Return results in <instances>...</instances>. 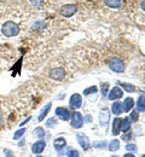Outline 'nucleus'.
I'll use <instances>...</instances> for the list:
<instances>
[{
	"mask_svg": "<svg viewBox=\"0 0 145 157\" xmlns=\"http://www.w3.org/2000/svg\"><path fill=\"white\" fill-rule=\"evenodd\" d=\"M126 149H127L128 151H131L132 154L137 151V146H135L134 144H127V145H126Z\"/></svg>",
	"mask_w": 145,
	"mask_h": 157,
	"instance_id": "c756f323",
	"label": "nucleus"
},
{
	"mask_svg": "<svg viewBox=\"0 0 145 157\" xmlns=\"http://www.w3.org/2000/svg\"><path fill=\"white\" fill-rule=\"evenodd\" d=\"M120 149V141L119 140H113L110 144H109V150L110 151H117Z\"/></svg>",
	"mask_w": 145,
	"mask_h": 157,
	"instance_id": "aec40b11",
	"label": "nucleus"
},
{
	"mask_svg": "<svg viewBox=\"0 0 145 157\" xmlns=\"http://www.w3.org/2000/svg\"><path fill=\"white\" fill-rule=\"evenodd\" d=\"M76 12H78V6L75 4H65L59 10V13L62 15L63 17H71Z\"/></svg>",
	"mask_w": 145,
	"mask_h": 157,
	"instance_id": "f03ea898",
	"label": "nucleus"
},
{
	"mask_svg": "<svg viewBox=\"0 0 145 157\" xmlns=\"http://www.w3.org/2000/svg\"><path fill=\"white\" fill-rule=\"evenodd\" d=\"M109 116H110V114H109V111L108 110H104V114L103 113H101V123L103 124V126H106L108 124V122H109Z\"/></svg>",
	"mask_w": 145,
	"mask_h": 157,
	"instance_id": "6ab92c4d",
	"label": "nucleus"
},
{
	"mask_svg": "<svg viewBox=\"0 0 145 157\" xmlns=\"http://www.w3.org/2000/svg\"><path fill=\"white\" fill-rule=\"evenodd\" d=\"M138 113H139L138 110H133L131 113V116H128L129 120H131V122H137L138 121V118H139V114Z\"/></svg>",
	"mask_w": 145,
	"mask_h": 157,
	"instance_id": "b1692460",
	"label": "nucleus"
},
{
	"mask_svg": "<svg viewBox=\"0 0 145 157\" xmlns=\"http://www.w3.org/2000/svg\"><path fill=\"white\" fill-rule=\"evenodd\" d=\"M111 111L114 115H121L124 113V105L121 101H115L111 105Z\"/></svg>",
	"mask_w": 145,
	"mask_h": 157,
	"instance_id": "f8f14e48",
	"label": "nucleus"
},
{
	"mask_svg": "<svg viewBox=\"0 0 145 157\" xmlns=\"http://www.w3.org/2000/svg\"><path fill=\"white\" fill-rule=\"evenodd\" d=\"M25 128H21V129H18V131H16L15 132V134H13V139L15 140H18V139H21L22 136H24V133H25Z\"/></svg>",
	"mask_w": 145,
	"mask_h": 157,
	"instance_id": "5701e85b",
	"label": "nucleus"
},
{
	"mask_svg": "<svg viewBox=\"0 0 145 157\" xmlns=\"http://www.w3.org/2000/svg\"><path fill=\"white\" fill-rule=\"evenodd\" d=\"M121 122H122L121 118H114V121H113V134L114 136H117L121 132Z\"/></svg>",
	"mask_w": 145,
	"mask_h": 157,
	"instance_id": "ddd939ff",
	"label": "nucleus"
},
{
	"mask_svg": "<svg viewBox=\"0 0 145 157\" xmlns=\"http://www.w3.org/2000/svg\"><path fill=\"white\" fill-rule=\"evenodd\" d=\"M109 68L114 71V73H124V64L121 59L113 58L109 62Z\"/></svg>",
	"mask_w": 145,
	"mask_h": 157,
	"instance_id": "7ed1b4c3",
	"label": "nucleus"
},
{
	"mask_svg": "<svg viewBox=\"0 0 145 157\" xmlns=\"http://www.w3.org/2000/svg\"><path fill=\"white\" fill-rule=\"evenodd\" d=\"M122 105H124V111H131L134 108V100H133V98L128 97V98L124 99Z\"/></svg>",
	"mask_w": 145,
	"mask_h": 157,
	"instance_id": "4468645a",
	"label": "nucleus"
},
{
	"mask_svg": "<svg viewBox=\"0 0 145 157\" xmlns=\"http://www.w3.org/2000/svg\"><path fill=\"white\" fill-rule=\"evenodd\" d=\"M119 85H121V87H124L127 92H135V87L133 85H129V83H121L119 82Z\"/></svg>",
	"mask_w": 145,
	"mask_h": 157,
	"instance_id": "4be33fe9",
	"label": "nucleus"
},
{
	"mask_svg": "<svg viewBox=\"0 0 145 157\" xmlns=\"http://www.w3.org/2000/svg\"><path fill=\"white\" fill-rule=\"evenodd\" d=\"M38 157H41V156H38Z\"/></svg>",
	"mask_w": 145,
	"mask_h": 157,
	"instance_id": "e433bc0d",
	"label": "nucleus"
},
{
	"mask_svg": "<svg viewBox=\"0 0 145 157\" xmlns=\"http://www.w3.org/2000/svg\"><path fill=\"white\" fill-rule=\"evenodd\" d=\"M69 105H70V108H71V109H74V110H76V109H79V108H81V105H82V97H81L79 93L73 94V96L70 97Z\"/></svg>",
	"mask_w": 145,
	"mask_h": 157,
	"instance_id": "39448f33",
	"label": "nucleus"
},
{
	"mask_svg": "<svg viewBox=\"0 0 145 157\" xmlns=\"http://www.w3.org/2000/svg\"><path fill=\"white\" fill-rule=\"evenodd\" d=\"M124 157H135V156H134V155L131 152V154H126V155H124Z\"/></svg>",
	"mask_w": 145,
	"mask_h": 157,
	"instance_id": "72a5a7b5",
	"label": "nucleus"
},
{
	"mask_svg": "<svg viewBox=\"0 0 145 157\" xmlns=\"http://www.w3.org/2000/svg\"><path fill=\"white\" fill-rule=\"evenodd\" d=\"M56 116L59 117L63 121H68L70 118V111L67 109V108H63V106H58L56 109Z\"/></svg>",
	"mask_w": 145,
	"mask_h": 157,
	"instance_id": "0eeeda50",
	"label": "nucleus"
},
{
	"mask_svg": "<svg viewBox=\"0 0 145 157\" xmlns=\"http://www.w3.org/2000/svg\"><path fill=\"white\" fill-rule=\"evenodd\" d=\"M142 157H145V155H143V156H142Z\"/></svg>",
	"mask_w": 145,
	"mask_h": 157,
	"instance_id": "c9c22d12",
	"label": "nucleus"
},
{
	"mask_svg": "<svg viewBox=\"0 0 145 157\" xmlns=\"http://www.w3.org/2000/svg\"><path fill=\"white\" fill-rule=\"evenodd\" d=\"M131 137H132V133L128 131V132H126V134H124V137H122V139H124V140H128V139H129Z\"/></svg>",
	"mask_w": 145,
	"mask_h": 157,
	"instance_id": "2f4dec72",
	"label": "nucleus"
},
{
	"mask_svg": "<svg viewBox=\"0 0 145 157\" xmlns=\"http://www.w3.org/2000/svg\"><path fill=\"white\" fill-rule=\"evenodd\" d=\"M1 33L6 36V38H12V36H16L18 35L20 33V27L17 23L12 22V21H7L2 24L1 27Z\"/></svg>",
	"mask_w": 145,
	"mask_h": 157,
	"instance_id": "f257e3e1",
	"label": "nucleus"
},
{
	"mask_svg": "<svg viewBox=\"0 0 145 157\" xmlns=\"http://www.w3.org/2000/svg\"><path fill=\"white\" fill-rule=\"evenodd\" d=\"M108 88H109V83L108 82H103L102 83V96H108Z\"/></svg>",
	"mask_w": 145,
	"mask_h": 157,
	"instance_id": "c85d7f7f",
	"label": "nucleus"
},
{
	"mask_svg": "<svg viewBox=\"0 0 145 157\" xmlns=\"http://www.w3.org/2000/svg\"><path fill=\"white\" fill-rule=\"evenodd\" d=\"M137 108H138V111L140 113H144L145 111V97L144 96H140L138 100H137Z\"/></svg>",
	"mask_w": 145,
	"mask_h": 157,
	"instance_id": "a211bd4d",
	"label": "nucleus"
},
{
	"mask_svg": "<svg viewBox=\"0 0 145 157\" xmlns=\"http://www.w3.org/2000/svg\"><path fill=\"white\" fill-rule=\"evenodd\" d=\"M53 145H55V149H56V150L58 151V154L61 155L62 150H64L65 146H67V141H65L64 138H57V139H55Z\"/></svg>",
	"mask_w": 145,
	"mask_h": 157,
	"instance_id": "9b49d317",
	"label": "nucleus"
},
{
	"mask_svg": "<svg viewBox=\"0 0 145 157\" xmlns=\"http://www.w3.org/2000/svg\"><path fill=\"white\" fill-rule=\"evenodd\" d=\"M97 91H98L97 87H96V86H92V87L85 90V91H83V94H85V96H88V94H91V93H96Z\"/></svg>",
	"mask_w": 145,
	"mask_h": 157,
	"instance_id": "cd10ccee",
	"label": "nucleus"
},
{
	"mask_svg": "<svg viewBox=\"0 0 145 157\" xmlns=\"http://www.w3.org/2000/svg\"><path fill=\"white\" fill-rule=\"evenodd\" d=\"M45 131H44V128L42 127H36L35 129H34V132H33V136H35L36 138H44L45 137Z\"/></svg>",
	"mask_w": 145,
	"mask_h": 157,
	"instance_id": "412c9836",
	"label": "nucleus"
},
{
	"mask_svg": "<svg viewBox=\"0 0 145 157\" xmlns=\"http://www.w3.org/2000/svg\"><path fill=\"white\" fill-rule=\"evenodd\" d=\"M51 105H52L51 103H47V104L44 106L42 111L40 113V115H39V117H38V120H39V121H42L44 118L46 117V115L48 114V111H50V109H51Z\"/></svg>",
	"mask_w": 145,
	"mask_h": 157,
	"instance_id": "f3484780",
	"label": "nucleus"
},
{
	"mask_svg": "<svg viewBox=\"0 0 145 157\" xmlns=\"http://www.w3.org/2000/svg\"><path fill=\"white\" fill-rule=\"evenodd\" d=\"M76 138H78V141L80 144V146L82 147V150H87L90 147V140H88V137H86V134H76Z\"/></svg>",
	"mask_w": 145,
	"mask_h": 157,
	"instance_id": "9d476101",
	"label": "nucleus"
},
{
	"mask_svg": "<svg viewBox=\"0 0 145 157\" xmlns=\"http://www.w3.org/2000/svg\"><path fill=\"white\" fill-rule=\"evenodd\" d=\"M29 1V4L32 5V6H34V7H40L44 5V1L45 0H28Z\"/></svg>",
	"mask_w": 145,
	"mask_h": 157,
	"instance_id": "a878e982",
	"label": "nucleus"
},
{
	"mask_svg": "<svg viewBox=\"0 0 145 157\" xmlns=\"http://www.w3.org/2000/svg\"><path fill=\"white\" fill-rule=\"evenodd\" d=\"M64 76H65V71L63 68H55L50 71V78L56 81H62Z\"/></svg>",
	"mask_w": 145,
	"mask_h": 157,
	"instance_id": "423d86ee",
	"label": "nucleus"
},
{
	"mask_svg": "<svg viewBox=\"0 0 145 157\" xmlns=\"http://www.w3.org/2000/svg\"><path fill=\"white\" fill-rule=\"evenodd\" d=\"M70 124H71V127H74L75 129L81 128V127H82V124H83L82 115H81L80 113H78V111L73 113V114L70 115Z\"/></svg>",
	"mask_w": 145,
	"mask_h": 157,
	"instance_id": "20e7f679",
	"label": "nucleus"
},
{
	"mask_svg": "<svg viewBox=\"0 0 145 157\" xmlns=\"http://www.w3.org/2000/svg\"><path fill=\"white\" fill-rule=\"evenodd\" d=\"M56 124H57V120H56V118L51 117L46 121V127L52 128V127H53V126H56Z\"/></svg>",
	"mask_w": 145,
	"mask_h": 157,
	"instance_id": "bb28decb",
	"label": "nucleus"
},
{
	"mask_svg": "<svg viewBox=\"0 0 145 157\" xmlns=\"http://www.w3.org/2000/svg\"><path fill=\"white\" fill-rule=\"evenodd\" d=\"M122 96H124V92H122L121 88H119V87H113V88L110 90L109 94H108V98L110 99V100H117V99L122 98Z\"/></svg>",
	"mask_w": 145,
	"mask_h": 157,
	"instance_id": "6e6552de",
	"label": "nucleus"
},
{
	"mask_svg": "<svg viewBox=\"0 0 145 157\" xmlns=\"http://www.w3.org/2000/svg\"><path fill=\"white\" fill-rule=\"evenodd\" d=\"M111 157H119V156H115V155H114V156H111Z\"/></svg>",
	"mask_w": 145,
	"mask_h": 157,
	"instance_id": "f704fd0d",
	"label": "nucleus"
},
{
	"mask_svg": "<svg viewBox=\"0 0 145 157\" xmlns=\"http://www.w3.org/2000/svg\"><path fill=\"white\" fill-rule=\"evenodd\" d=\"M129 129H131V120H129V117H124L121 122V131L126 133Z\"/></svg>",
	"mask_w": 145,
	"mask_h": 157,
	"instance_id": "dca6fc26",
	"label": "nucleus"
},
{
	"mask_svg": "<svg viewBox=\"0 0 145 157\" xmlns=\"http://www.w3.org/2000/svg\"><path fill=\"white\" fill-rule=\"evenodd\" d=\"M103 1L108 7H111V9H119L122 4V0H103Z\"/></svg>",
	"mask_w": 145,
	"mask_h": 157,
	"instance_id": "2eb2a0df",
	"label": "nucleus"
},
{
	"mask_svg": "<svg viewBox=\"0 0 145 157\" xmlns=\"http://www.w3.org/2000/svg\"><path fill=\"white\" fill-rule=\"evenodd\" d=\"M105 145H106V141L105 140H103V141H94L93 143V146L94 147H102L103 149Z\"/></svg>",
	"mask_w": 145,
	"mask_h": 157,
	"instance_id": "7c9ffc66",
	"label": "nucleus"
},
{
	"mask_svg": "<svg viewBox=\"0 0 145 157\" xmlns=\"http://www.w3.org/2000/svg\"><path fill=\"white\" fill-rule=\"evenodd\" d=\"M45 147H46V143H45L44 140H39V141H36V143L33 144V146H32V151H33L34 154L39 155V154H41L42 151L45 150Z\"/></svg>",
	"mask_w": 145,
	"mask_h": 157,
	"instance_id": "1a4fd4ad",
	"label": "nucleus"
},
{
	"mask_svg": "<svg viewBox=\"0 0 145 157\" xmlns=\"http://www.w3.org/2000/svg\"><path fill=\"white\" fill-rule=\"evenodd\" d=\"M67 156L68 157H80V152L75 149H69L68 152H67Z\"/></svg>",
	"mask_w": 145,
	"mask_h": 157,
	"instance_id": "393cba45",
	"label": "nucleus"
},
{
	"mask_svg": "<svg viewBox=\"0 0 145 157\" xmlns=\"http://www.w3.org/2000/svg\"><path fill=\"white\" fill-rule=\"evenodd\" d=\"M140 7H142V10L145 11V0H142V4H140Z\"/></svg>",
	"mask_w": 145,
	"mask_h": 157,
	"instance_id": "473e14b6",
	"label": "nucleus"
}]
</instances>
